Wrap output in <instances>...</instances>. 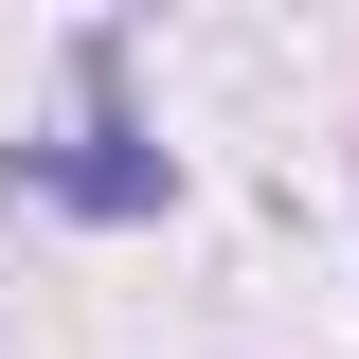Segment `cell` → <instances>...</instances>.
Masks as SVG:
<instances>
[{"instance_id":"1","label":"cell","mask_w":359,"mask_h":359,"mask_svg":"<svg viewBox=\"0 0 359 359\" xmlns=\"http://www.w3.org/2000/svg\"><path fill=\"white\" fill-rule=\"evenodd\" d=\"M72 72H90V126H72V144H18V198H54V216H162V198H180V162L126 126V108H108V36H90Z\"/></svg>"}]
</instances>
